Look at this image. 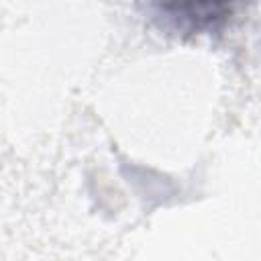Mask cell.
I'll return each mask as SVG.
<instances>
[{
  "mask_svg": "<svg viewBox=\"0 0 261 261\" xmlns=\"http://www.w3.org/2000/svg\"><path fill=\"white\" fill-rule=\"evenodd\" d=\"M230 0H161L157 2V18L171 20L175 31L200 33L214 29L228 14Z\"/></svg>",
  "mask_w": 261,
  "mask_h": 261,
  "instance_id": "cell-1",
  "label": "cell"
}]
</instances>
